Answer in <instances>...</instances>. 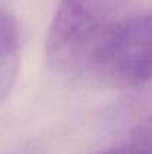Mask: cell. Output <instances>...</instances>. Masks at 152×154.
Here are the masks:
<instances>
[{
  "label": "cell",
  "mask_w": 152,
  "mask_h": 154,
  "mask_svg": "<svg viewBox=\"0 0 152 154\" xmlns=\"http://www.w3.org/2000/svg\"><path fill=\"white\" fill-rule=\"evenodd\" d=\"M133 0H61L46 38V61L66 76L90 75L93 61Z\"/></svg>",
  "instance_id": "obj_1"
},
{
  "label": "cell",
  "mask_w": 152,
  "mask_h": 154,
  "mask_svg": "<svg viewBox=\"0 0 152 154\" xmlns=\"http://www.w3.org/2000/svg\"><path fill=\"white\" fill-rule=\"evenodd\" d=\"M90 75L119 88L151 81L152 11L121 21L97 52Z\"/></svg>",
  "instance_id": "obj_2"
},
{
  "label": "cell",
  "mask_w": 152,
  "mask_h": 154,
  "mask_svg": "<svg viewBox=\"0 0 152 154\" xmlns=\"http://www.w3.org/2000/svg\"><path fill=\"white\" fill-rule=\"evenodd\" d=\"M19 67V29L15 18L0 11V100L10 91Z\"/></svg>",
  "instance_id": "obj_3"
},
{
  "label": "cell",
  "mask_w": 152,
  "mask_h": 154,
  "mask_svg": "<svg viewBox=\"0 0 152 154\" xmlns=\"http://www.w3.org/2000/svg\"><path fill=\"white\" fill-rule=\"evenodd\" d=\"M99 154H152V132L140 136L136 141H131L130 144L119 145Z\"/></svg>",
  "instance_id": "obj_4"
}]
</instances>
